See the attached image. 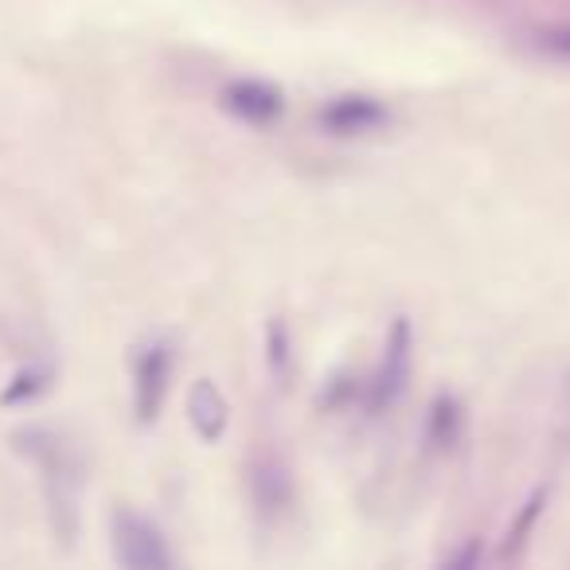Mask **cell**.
Listing matches in <instances>:
<instances>
[{"instance_id": "cell-1", "label": "cell", "mask_w": 570, "mask_h": 570, "mask_svg": "<svg viewBox=\"0 0 570 570\" xmlns=\"http://www.w3.org/2000/svg\"><path fill=\"white\" fill-rule=\"evenodd\" d=\"M17 450L24 458L36 461L43 476V492H48V508H51V523L63 539L75 535L79 528V489H82V473H79V458L67 445L63 434L48 426H28L17 434Z\"/></svg>"}, {"instance_id": "cell-2", "label": "cell", "mask_w": 570, "mask_h": 570, "mask_svg": "<svg viewBox=\"0 0 570 570\" xmlns=\"http://www.w3.org/2000/svg\"><path fill=\"white\" fill-rule=\"evenodd\" d=\"M110 543L121 570H184L168 535L134 508H118L110 520Z\"/></svg>"}, {"instance_id": "cell-3", "label": "cell", "mask_w": 570, "mask_h": 570, "mask_svg": "<svg viewBox=\"0 0 570 570\" xmlns=\"http://www.w3.org/2000/svg\"><path fill=\"white\" fill-rule=\"evenodd\" d=\"M173 344L165 341H153L137 352L134 360V414L141 426H153L160 419L168 403V387H173Z\"/></svg>"}, {"instance_id": "cell-4", "label": "cell", "mask_w": 570, "mask_h": 570, "mask_svg": "<svg viewBox=\"0 0 570 570\" xmlns=\"http://www.w3.org/2000/svg\"><path fill=\"white\" fill-rule=\"evenodd\" d=\"M406 380H411V325L399 317L387 336V352H383L380 372L367 383V406L372 411H387L406 391Z\"/></svg>"}, {"instance_id": "cell-5", "label": "cell", "mask_w": 570, "mask_h": 570, "mask_svg": "<svg viewBox=\"0 0 570 570\" xmlns=\"http://www.w3.org/2000/svg\"><path fill=\"white\" fill-rule=\"evenodd\" d=\"M223 106L235 114L238 121L254 129H269L282 121L285 114V95L274 87V82L262 79H238L230 87H223Z\"/></svg>"}, {"instance_id": "cell-6", "label": "cell", "mask_w": 570, "mask_h": 570, "mask_svg": "<svg viewBox=\"0 0 570 570\" xmlns=\"http://www.w3.org/2000/svg\"><path fill=\"white\" fill-rule=\"evenodd\" d=\"M387 106L380 98L367 95H341L328 106H321L317 121L321 129H328L333 137H360V134H375V129L387 126Z\"/></svg>"}, {"instance_id": "cell-7", "label": "cell", "mask_w": 570, "mask_h": 570, "mask_svg": "<svg viewBox=\"0 0 570 570\" xmlns=\"http://www.w3.org/2000/svg\"><path fill=\"white\" fill-rule=\"evenodd\" d=\"M188 422L204 442H223L230 426V403L223 399V391L215 387V380H196L188 391Z\"/></svg>"}, {"instance_id": "cell-8", "label": "cell", "mask_w": 570, "mask_h": 570, "mask_svg": "<svg viewBox=\"0 0 570 570\" xmlns=\"http://www.w3.org/2000/svg\"><path fill=\"white\" fill-rule=\"evenodd\" d=\"M254 500H258V512H266L269 520L294 504V484H289V473L277 461H262L254 469Z\"/></svg>"}, {"instance_id": "cell-9", "label": "cell", "mask_w": 570, "mask_h": 570, "mask_svg": "<svg viewBox=\"0 0 570 570\" xmlns=\"http://www.w3.org/2000/svg\"><path fill=\"white\" fill-rule=\"evenodd\" d=\"M51 367L48 364H28L20 367L17 375L9 380V387L0 391V406H24V403H36L40 395L51 391Z\"/></svg>"}, {"instance_id": "cell-10", "label": "cell", "mask_w": 570, "mask_h": 570, "mask_svg": "<svg viewBox=\"0 0 570 570\" xmlns=\"http://www.w3.org/2000/svg\"><path fill=\"white\" fill-rule=\"evenodd\" d=\"M461 434V406L453 403L450 395H442L430 411V422H426V442L434 450H450Z\"/></svg>"}, {"instance_id": "cell-11", "label": "cell", "mask_w": 570, "mask_h": 570, "mask_svg": "<svg viewBox=\"0 0 570 570\" xmlns=\"http://www.w3.org/2000/svg\"><path fill=\"white\" fill-rule=\"evenodd\" d=\"M266 360H269V372L277 375V383H285V375L294 367V352H289V333H285L282 321H269L266 328Z\"/></svg>"}, {"instance_id": "cell-12", "label": "cell", "mask_w": 570, "mask_h": 570, "mask_svg": "<svg viewBox=\"0 0 570 570\" xmlns=\"http://www.w3.org/2000/svg\"><path fill=\"white\" fill-rule=\"evenodd\" d=\"M539 51H547V56H554V59H570V24L539 32Z\"/></svg>"}, {"instance_id": "cell-13", "label": "cell", "mask_w": 570, "mask_h": 570, "mask_svg": "<svg viewBox=\"0 0 570 570\" xmlns=\"http://www.w3.org/2000/svg\"><path fill=\"white\" fill-rule=\"evenodd\" d=\"M442 570H481V547L465 543L458 554H450V562H445Z\"/></svg>"}]
</instances>
